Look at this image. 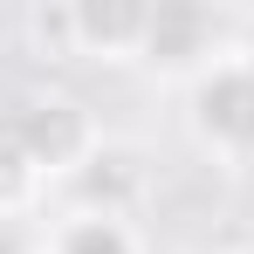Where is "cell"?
Listing matches in <instances>:
<instances>
[{"mask_svg":"<svg viewBox=\"0 0 254 254\" xmlns=\"http://www.w3.org/2000/svg\"><path fill=\"white\" fill-rule=\"evenodd\" d=\"M186 137L199 144V158L227 172H254V55L227 48L186 83Z\"/></svg>","mask_w":254,"mask_h":254,"instance_id":"obj_1","label":"cell"},{"mask_svg":"<svg viewBox=\"0 0 254 254\" xmlns=\"http://www.w3.org/2000/svg\"><path fill=\"white\" fill-rule=\"evenodd\" d=\"M0 124L14 130V144L48 172V186H55V179H76V172L103 151L96 110H89L83 96H69V89H35V96H21Z\"/></svg>","mask_w":254,"mask_h":254,"instance_id":"obj_2","label":"cell"},{"mask_svg":"<svg viewBox=\"0 0 254 254\" xmlns=\"http://www.w3.org/2000/svg\"><path fill=\"white\" fill-rule=\"evenodd\" d=\"M220 55H227V48H220V14H213V7H151V28H144V48H137L144 69L192 83Z\"/></svg>","mask_w":254,"mask_h":254,"instance_id":"obj_3","label":"cell"},{"mask_svg":"<svg viewBox=\"0 0 254 254\" xmlns=\"http://www.w3.org/2000/svg\"><path fill=\"white\" fill-rule=\"evenodd\" d=\"M151 7L137 0H76V55L83 62H137Z\"/></svg>","mask_w":254,"mask_h":254,"instance_id":"obj_4","label":"cell"},{"mask_svg":"<svg viewBox=\"0 0 254 254\" xmlns=\"http://www.w3.org/2000/svg\"><path fill=\"white\" fill-rule=\"evenodd\" d=\"M76 192H83L89 213H117V220H130V199L144 192V165H137V151L103 144V151L76 172Z\"/></svg>","mask_w":254,"mask_h":254,"instance_id":"obj_5","label":"cell"},{"mask_svg":"<svg viewBox=\"0 0 254 254\" xmlns=\"http://www.w3.org/2000/svg\"><path fill=\"white\" fill-rule=\"evenodd\" d=\"M42 254H144V241H137V227L117 220V213L76 206L69 220H55V227H48Z\"/></svg>","mask_w":254,"mask_h":254,"instance_id":"obj_6","label":"cell"},{"mask_svg":"<svg viewBox=\"0 0 254 254\" xmlns=\"http://www.w3.org/2000/svg\"><path fill=\"white\" fill-rule=\"evenodd\" d=\"M48 192V172L14 144V130L0 124V220H28Z\"/></svg>","mask_w":254,"mask_h":254,"instance_id":"obj_7","label":"cell"},{"mask_svg":"<svg viewBox=\"0 0 254 254\" xmlns=\"http://www.w3.org/2000/svg\"><path fill=\"white\" fill-rule=\"evenodd\" d=\"M21 35L35 48V62H76V7H28Z\"/></svg>","mask_w":254,"mask_h":254,"instance_id":"obj_8","label":"cell"},{"mask_svg":"<svg viewBox=\"0 0 254 254\" xmlns=\"http://www.w3.org/2000/svg\"><path fill=\"white\" fill-rule=\"evenodd\" d=\"M0 254H35V241H28L21 220H0Z\"/></svg>","mask_w":254,"mask_h":254,"instance_id":"obj_9","label":"cell"}]
</instances>
